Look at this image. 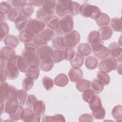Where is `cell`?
Returning a JSON list of instances; mask_svg holds the SVG:
<instances>
[{
  "mask_svg": "<svg viewBox=\"0 0 122 122\" xmlns=\"http://www.w3.org/2000/svg\"><path fill=\"white\" fill-rule=\"evenodd\" d=\"M22 108H23V107H22V106H21L17 112H16L15 113H14L12 114L9 115L10 118L13 121H16L20 120V113H21V111Z\"/></svg>",
  "mask_w": 122,
  "mask_h": 122,
  "instance_id": "680465c9",
  "label": "cell"
},
{
  "mask_svg": "<svg viewBox=\"0 0 122 122\" xmlns=\"http://www.w3.org/2000/svg\"><path fill=\"white\" fill-rule=\"evenodd\" d=\"M112 115L116 121H121L122 118V106L121 105H115L112 110Z\"/></svg>",
  "mask_w": 122,
  "mask_h": 122,
  "instance_id": "d590c367",
  "label": "cell"
},
{
  "mask_svg": "<svg viewBox=\"0 0 122 122\" xmlns=\"http://www.w3.org/2000/svg\"><path fill=\"white\" fill-rule=\"evenodd\" d=\"M21 107L17 98L10 97L5 102V112L9 115H11L17 112Z\"/></svg>",
  "mask_w": 122,
  "mask_h": 122,
  "instance_id": "30bf717a",
  "label": "cell"
},
{
  "mask_svg": "<svg viewBox=\"0 0 122 122\" xmlns=\"http://www.w3.org/2000/svg\"><path fill=\"white\" fill-rule=\"evenodd\" d=\"M22 11L21 9L19 8L13 7L10 10L8 13L7 17L8 20L14 22L19 17L22 16Z\"/></svg>",
  "mask_w": 122,
  "mask_h": 122,
  "instance_id": "d6986e66",
  "label": "cell"
},
{
  "mask_svg": "<svg viewBox=\"0 0 122 122\" xmlns=\"http://www.w3.org/2000/svg\"><path fill=\"white\" fill-rule=\"evenodd\" d=\"M45 27L46 23L44 21L36 19H30L28 20L24 30L31 35L35 36L43 30Z\"/></svg>",
  "mask_w": 122,
  "mask_h": 122,
  "instance_id": "8992f818",
  "label": "cell"
},
{
  "mask_svg": "<svg viewBox=\"0 0 122 122\" xmlns=\"http://www.w3.org/2000/svg\"><path fill=\"white\" fill-rule=\"evenodd\" d=\"M3 41L6 46L12 48H16L19 43V41L17 37L11 35H7L4 38Z\"/></svg>",
  "mask_w": 122,
  "mask_h": 122,
  "instance_id": "ffe728a7",
  "label": "cell"
},
{
  "mask_svg": "<svg viewBox=\"0 0 122 122\" xmlns=\"http://www.w3.org/2000/svg\"><path fill=\"white\" fill-rule=\"evenodd\" d=\"M121 67H122V64H120L119 66H118L117 68V72L119 73L120 74H121Z\"/></svg>",
  "mask_w": 122,
  "mask_h": 122,
  "instance_id": "003e7915",
  "label": "cell"
},
{
  "mask_svg": "<svg viewBox=\"0 0 122 122\" xmlns=\"http://www.w3.org/2000/svg\"><path fill=\"white\" fill-rule=\"evenodd\" d=\"M75 55V50L73 48H67L63 50L64 59L67 61H71Z\"/></svg>",
  "mask_w": 122,
  "mask_h": 122,
  "instance_id": "f6af8a7d",
  "label": "cell"
},
{
  "mask_svg": "<svg viewBox=\"0 0 122 122\" xmlns=\"http://www.w3.org/2000/svg\"><path fill=\"white\" fill-rule=\"evenodd\" d=\"M36 51L41 61L52 59L53 50L51 47L48 45H43L38 48Z\"/></svg>",
  "mask_w": 122,
  "mask_h": 122,
  "instance_id": "8fae6325",
  "label": "cell"
},
{
  "mask_svg": "<svg viewBox=\"0 0 122 122\" xmlns=\"http://www.w3.org/2000/svg\"><path fill=\"white\" fill-rule=\"evenodd\" d=\"M102 40L106 41L110 39L113 34V30L111 27L108 26L101 27L98 31Z\"/></svg>",
  "mask_w": 122,
  "mask_h": 122,
  "instance_id": "2e32d148",
  "label": "cell"
},
{
  "mask_svg": "<svg viewBox=\"0 0 122 122\" xmlns=\"http://www.w3.org/2000/svg\"><path fill=\"white\" fill-rule=\"evenodd\" d=\"M118 66L117 59L112 57H108L102 59L98 65V68L100 71L109 73L116 70Z\"/></svg>",
  "mask_w": 122,
  "mask_h": 122,
  "instance_id": "ba28073f",
  "label": "cell"
},
{
  "mask_svg": "<svg viewBox=\"0 0 122 122\" xmlns=\"http://www.w3.org/2000/svg\"><path fill=\"white\" fill-rule=\"evenodd\" d=\"M44 122H65L64 117L61 114H56L54 116H45L42 120Z\"/></svg>",
  "mask_w": 122,
  "mask_h": 122,
  "instance_id": "8d00e7d4",
  "label": "cell"
},
{
  "mask_svg": "<svg viewBox=\"0 0 122 122\" xmlns=\"http://www.w3.org/2000/svg\"><path fill=\"white\" fill-rule=\"evenodd\" d=\"M34 37V36L31 35L25 30H23L21 31L19 36L20 41L21 42H23L24 43L31 42L32 41Z\"/></svg>",
  "mask_w": 122,
  "mask_h": 122,
  "instance_id": "e575fe53",
  "label": "cell"
},
{
  "mask_svg": "<svg viewBox=\"0 0 122 122\" xmlns=\"http://www.w3.org/2000/svg\"><path fill=\"white\" fill-rule=\"evenodd\" d=\"M38 35L44 41L48 42L54 38L55 36V32L53 30L49 28H46L42 30Z\"/></svg>",
  "mask_w": 122,
  "mask_h": 122,
  "instance_id": "d4e9b609",
  "label": "cell"
},
{
  "mask_svg": "<svg viewBox=\"0 0 122 122\" xmlns=\"http://www.w3.org/2000/svg\"><path fill=\"white\" fill-rule=\"evenodd\" d=\"M71 0H59L56 1L55 14L59 17H63L69 14Z\"/></svg>",
  "mask_w": 122,
  "mask_h": 122,
  "instance_id": "7c38bea8",
  "label": "cell"
},
{
  "mask_svg": "<svg viewBox=\"0 0 122 122\" xmlns=\"http://www.w3.org/2000/svg\"><path fill=\"white\" fill-rule=\"evenodd\" d=\"M111 26L115 31H122L121 19L118 18H112L111 21Z\"/></svg>",
  "mask_w": 122,
  "mask_h": 122,
  "instance_id": "ee69618b",
  "label": "cell"
},
{
  "mask_svg": "<svg viewBox=\"0 0 122 122\" xmlns=\"http://www.w3.org/2000/svg\"><path fill=\"white\" fill-rule=\"evenodd\" d=\"M80 39L81 36L79 33L75 30H72L70 32L61 36L62 46L64 49L73 48L79 43Z\"/></svg>",
  "mask_w": 122,
  "mask_h": 122,
  "instance_id": "5b68a950",
  "label": "cell"
},
{
  "mask_svg": "<svg viewBox=\"0 0 122 122\" xmlns=\"http://www.w3.org/2000/svg\"><path fill=\"white\" fill-rule=\"evenodd\" d=\"M77 52L83 57L87 56L92 52V49L89 43H81L78 45L77 48Z\"/></svg>",
  "mask_w": 122,
  "mask_h": 122,
  "instance_id": "e0dca14e",
  "label": "cell"
},
{
  "mask_svg": "<svg viewBox=\"0 0 122 122\" xmlns=\"http://www.w3.org/2000/svg\"><path fill=\"white\" fill-rule=\"evenodd\" d=\"M79 13L82 17L96 20L100 16L102 12L97 6L84 2L80 5Z\"/></svg>",
  "mask_w": 122,
  "mask_h": 122,
  "instance_id": "3957f363",
  "label": "cell"
},
{
  "mask_svg": "<svg viewBox=\"0 0 122 122\" xmlns=\"http://www.w3.org/2000/svg\"><path fill=\"white\" fill-rule=\"evenodd\" d=\"M0 23H2L4 22V21L5 20V14L2 13V12H0Z\"/></svg>",
  "mask_w": 122,
  "mask_h": 122,
  "instance_id": "03108f58",
  "label": "cell"
},
{
  "mask_svg": "<svg viewBox=\"0 0 122 122\" xmlns=\"http://www.w3.org/2000/svg\"><path fill=\"white\" fill-rule=\"evenodd\" d=\"M74 23L73 18L70 15L62 17L60 20L58 26L55 30V33L58 36H62L73 30Z\"/></svg>",
  "mask_w": 122,
  "mask_h": 122,
  "instance_id": "7a4b0ae2",
  "label": "cell"
},
{
  "mask_svg": "<svg viewBox=\"0 0 122 122\" xmlns=\"http://www.w3.org/2000/svg\"><path fill=\"white\" fill-rule=\"evenodd\" d=\"M14 55H15V51L12 48L4 46L0 50V57H2L7 61Z\"/></svg>",
  "mask_w": 122,
  "mask_h": 122,
  "instance_id": "7402d4cb",
  "label": "cell"
},
{
  "mask_svg": "<svg viewBox=\"0 0 122 122\" xmlns=\"http://www.w3.org/2000/svg\"><path fill=\"white\" fill-rule=\"evenodd\" d=\"M98 61L96 57L93 56H89L87 57L85 61V65L86 68L89 70L95 69L98 65Z\"/></svg>",
  "mask_w": 122,
  "mask_h": 122,
  "instance_id": "f1b7e54d",
  "label": "cell"
},
{
  "mask_svg": "<svg viewBox=\"0 0 122 122\" xmlns=\"http://www.w3.org/2000/svg\"><path fill=\"white\" fill-rule=\"evenodd\" d=\"M54 62L52 59L49 60L41 61L40 63V68L44 71H50L54 66Z\"/></svg>",
  "mask_w": 122,
  "mask_h": 122,
  "instance_id": "ab89813d",
  "label": "cell"
},
{
  "mask_svg": "<svg viewBox=\"0 0 122 122\" xmlns=\"http://www.w3.org/2000/svg\"><path fill=\"white\" fill-rule=\"evenodd\" d=\"M11 9L10 4L6 1H2L0 3V11L5 14H8Z\"/></svg>",
  "mask_w": 122,
  "mask_h": 122,
  "instance_id": "11a10c76",
  "label": "cell"
},
{
  "mask_svg": "<svg viewBox=\"0 0 122 122\" xmlns=\"http://www.w3.org/2000/svg\"><path fill=\"white\" fill-rule=\"evenodd\" d=\"M38 101L37 97L32 94H30V95H28V97L26 99V103L27 106L31 109L33 107V105L34 104V103Z\"/></svg>",
  "mask_w": 122,
  "mask_h": 122,
  "instance_id": "db71d44e",
  "label": "cell"
},
{
  "mask_svg": "<svg viewBox=\"0 0 122 122\" xmlns=\"http://www.w3.org/2000/svg\"><path fill=\"white\" fill-rule=\"evenodd\" d=\"M52 59L54 63H57L62 61L64 60L63 50H53Z\"/></svg>",
  "mask_w": 122,
  "mask_h": 122,
  "instance_id": "60d3db41",
  "label": "cell"
},
{
  "mask_svg": "<svg viewBox=\"0 0 122 122\" xmlns=\"http://www.w3.org/2000/svg\"><path fill=\"white\" fill-rule=\"evenodd\" d=\"M96 95V93L92 89L90 88L84 90L82 93L83 100L87 103H89Z\"/></svg>",
  "mask_w": 122,
  "mask_h": 122,
  "instance_id": "74e56055",
  "label": "cell"
},
{
  "mask_svg": "<svg viewBox=\"0 0 122 122\" xmlns=\"http://www.w3.org/2000/svg\"><path fill=\"white\" fill-rule=\"evenodd\" d=\"M32 110L35 113L41 115L45 111V105L44 102L41 100H38L33 105Z\"/></svg>",
  "mask_w": 122,
  "mask_h": 122,
  "instance_id": "f546056e",
  "label": "cell"
},
{
  "mask_svg": "<svg viewBox=\"0 0 122 122\" xmlns=\"http://www.w3.org/2000/svg\"><path fill=\"white\" fill-rule=\"evenodd\" d=\"M52 45L55 50H64L61 42V36H58L52 39Z\"/></svg>",
  "mask_w": 122,
  "mask_h": 122,
  "instance_id": "f907efd6",
  "label": "cell"
},
{
  "mask_svg": "<svg viewBox=\"0 0 122 122\" xmlns=\"http://www.w3.org/2000/svg\"><path fill=\"white\" fill-rule=\"evenodd\" d=\"M91 81L86 79H81L76 82L75 87L80 92H82L84 90L89 89L90 87Z\"/></svg>",
  "mask_w": 122,
  "mask_h": 122,
  "instance_id": "836d02e7",
  "label": "cell"
},
{
  "mask_svg": "<svg viewBox=\"0 0 122 122\" xmlns=\"http://www.w3.org/2000/svg\"><path fill=\"white\" fill-rule=\"evenodd\" d=\"M89 105L92 112L97 111L102 107L100 98L96 95L89 102Z\"/></svg>",
  "mask_w": 122,
  "mask_h": 122,
  "instance_id": "603a6c76",
  "label": "cell"
},
{
  "mask_svg": "<svg viewBox=\"0 0 122 122\" xmlns=\"http://www.w3.org/2000/svg\"><path fill=\"white\" fill-rule=\"evenodd\" d=\"M84 58L78 53H75L74 58L70 61V64L72 67L80 68L84 63Z\"/></svg>",
  "mask_w": 122,
  "mask_h": 122,
  "instance_id": "1f68e13d",
  "label": "cell"
},
{
  "mask_svg": "<svg viewBox=\"0 0 122 122\" xmlns=\"http://www.w3.org/2000/svg\"><path fill=\"white\" fill-rule=\"evenodd\" d=\"M34 85V81L29 78L26 77L22 82V89L26 91L30 90Z\"/></svg>",
  "mask_w": 122,
  "mask_h": 122,
  "instance_id": "681fc988",
  "label": "cell"
},
{
  "mask_svg": "<svg viewBox=\"0 0 122 122\" xmlns=\"http://www.w3.org/2000/svg\"><path fill=\"white\" fill-rule=\"evenodd\" d=\"M70 80L73 82H76L81 80L83 77L82 70L78 67H72L68 72Z\"/></svg>",
  "mask_w": 122,
  "mask_h": 122,
  "instance_id": "4fadbf2b",
  "label": "cell"
},
{
  "mask_svg": "<svg viewBox=\"0 0 122 122\" xmlns=\"http://www.w3.org/2000/svg\"><path fill=\"white\" fill-rule=\"evenodd\" d=\"M32 42H33L34 45L35 46V47L37 48V49H38V48L42 46L47 45L48 43V42L45 41L42 38H41L39 35H35L32 41Z\"/></svg>",
  "mask_w": 122,
  "mask_h": 122,
  "instance_id": "816d5d0a",
  "label": "cell"
},
{
  "mask_svg": "<svg viewBox=\"0 0 122 122\" xmlns=\"http://www.w3.org/2000/svg\"><path fill=\"white\" fill-rule=\"evenodd\" d=\"M90 87L96 94L101 93L103 90V86L98 81L97 79H94L91 82Z\"/></svg>",
  "mask_w": 122,
  "mask_h": 122,
  "instance_id": "b9f144b4",
  "label": "cell"
},
{
  "mask_svg": "<svg viewBox=\"0 0 122 122\" xmlns=\"http://www.w3.org/2000/svg\"><path fill=\"white\" fill-rule=\"evenodd\" d=\"M37 50L31 48H24L21 52V55L26 60L29 67L39 68L41 61L37 54Z\"/></svg>",
  "mask_w": 122,
  "mask_h": 122,
  "instance_id": "277c9868",
  "label": "cell"
},
{
  "mask_svg": "<svg viewBox=\"0 0 122 122\" xmlns=\"http://www.w3.org/2000/svg\"><path fill=\"white\" fill-rule=\"evenodd\" d=\"M59 21L60 20L58 17L53 15L48 18L45 21V22L46 23L48 28L55 30L58 26Z\"/></svg>",
  "mask_w": 122,
  "mask_h": 122,
  "instance_id": "484cf974",
  "label": "cell"
},
{
  "mask_svg": "<svg viewBox=\"0 0 122 122\" xmlns=\"http://www.w3.org/2000/svg\"><path fill=\"white\" fill-rule=\"evenodd\" d=\"M97 25L100 27L108 26L110 23L109 16L105 13L102 12L99 18L95 20Z\"/></svg>",
  "mask_w": 122,
  "mask_h": 122,
  "instance_id": "cb8c5ba5",
  "label": "cell"
},
{
  "mask_svg": "<svg viewBox=\"0 0 122 122\" xmlns=\"http://www.w3.org/2000/svg\"><path fill=\"white\" fill-rule=\"evenodd\" d=\"M17 91L18 90L16 87L12 85L10 86V98L14 97L17 98Z\"/></svg>",
  "mask_w": 122,
  "mask_h": 122,
  "instance_id": "94428289",
  "label": "cell"
},
{
  "mask_svg": "<svg viewBox=\"0 0 122 122\" xmlns=\"http://www.w3.org/2000/svg\"><path fill=\"white\" fill-rule=\"evenodd\" d=\"M97 79L103 86L109 84L110 81L109 75L107 73L102 71H100L97 72Z\"/></svg>",
  "mask_w": 122,
  "mask_h": 122,
  "instance_id": "44dd1931",
  "label": "cell"
},
{
  "mask_svg": "<svg viewBox=\"0 0 122 122\" xmlns=\"http://www.w3.org/2000/svg\"><path fill=\"white\" fill-rule=\"evenodd\" d=\"M93 121V117L90 114L84 113L80 116L79 118V121L83 122H92Z\"/></svg>",
  "mask_w": 122,
  "mask_h": 122,
  "instance_id": "6f0895ef",
  "label": "cell"
},
{
  "mask_svg": "<svg viewBox=\"0 0 122 122\" xmlns=\"http://www.w3.org/2000/svg\"><path fill=\"white\" fill-rule=\"evenodd\" d=\"M93 54L96 57H98L100 59H104L109 56V52L108 48L104 46L100 50L97 52H93Z\"/></svg>",
  "mask_w": 122,
  "mask_h": 122,
  "instance_id": "c3c4849f",
  "label": "cell"
},
{
  "mask_svg": "<svg viewBox=\"0 0 122 122\" xmlns=\"http://www.w3.org/2000/svg\"><path fill=\"white\" fill-rule=\"evenodd\" d=\"M0 114L1 115L2 113L5 111V104H4V102H0Z\"/></svg>",
  "mask_w": 122,
  "mask_h": 122,
  "instance_id": "e7e4bbea",
  "label": "cell"
},
{
  "mask_svg": "<svg viewBox=\"0 0 122 122\" xmlns=\"http://www.w3.org/2000/svg\"><path fill=\"white\" fill-rule=\"evenodd\" d=\"M109 54L113 58H118L121 55L122 49L121 45L116 42L110 43L108 48Z\"/></svg>",
  "mask_w": 122,
  "mask_h": 122,
  "instance_id": "5bb4252c",
  "label": "cell"
},
{
  "mask_svg": "<svg viewBox=\"0 0 122 122\" xmlns=\"http://www.w3.org/2000/svg\"><path fill=\"white\" fill-rule=\"evenodd\" d=\"M54 84L59 87H63L67 85L69 82L68 76L64 73L58 74L54 79Z\"/></svg>",
  "mask_w": 122,
  "mask_h": 122,
  "instance_id": "ac0fdd59",
  "label": "cell"
},
{
  "mask_svg": "<svg viewBox=\"0 0 122 122\" xmlns=\"http://www.w3.org/2000/svg\"><path fill=\"white\" fill-rule=\"evenodd\" d=\"M11 5L14 7L19 8L21 7L25 3L27 2L26 0H13L10 1Z\"/></svg>",
  "mask_w": 122,
  "mask_h": 122,
  "instance_id": "91938a15",
  "label": "cell"
},
{
  "mask_svg": "<svg viewBox=\"0 0 122 122\" xmlns=\"http://www.w3.org/2000/svg\"><path fill=\"white\" fill-rule=\"evenodd\" d=\"M27 97H28V94L25 90L23 89L18 90L17 99L19 100L21 106H24L26 101Z\"/></svg>",
  "mask_w": 122,
  "mask_h": 122,
  "instance_id": "7bdbcfd3",
  "label": "cell"
},
{
  "mask_svg": "<svg viewBox=\"0 0 122 122\" xmlns=\"http://www.w3.org/2000/svg\"><path fill=\"white\" fill-rule=\"evenodd\" d=\"M21 10L23 16L26 18H29L31 16L33 12V6L30 2H27L21 6Z\"/></svg>",
  "mask_w": 122,
  "mask_h": 122,
  "instance_id": "4dcf8cb0",
  "label": "cell"
},
{
  "mask_svg": "<svg viewBox=\"0 0 122 122\" xmlns=\"http://www.w3.org/2000/svg\"><path fill=\"white\" fill-rule=\"evenodd\" d=\"M0 41L7 36L9 33V27L6 22H3L0 23Z\"/></svg>",
  "mask_w": 122,
  "mask_h": 122,
  "instance_id": "7dc6e473",
  "label": "cell"
},
{
  "mask_svg": "<svg viewBox=\"0 0 122 122\" xmlns=\"http://www.w3.org/2000/svg\"><path fill=\"white\" fill-rule=\"evenodd\" d=\"M40 69L39 68H30L29 67L26 72L25 76L26 77L29 78L33 81L37 80L39 76Z\"/></svg>",
  "mask_w": 122,
  "mask_h": 122,
  "instance_id": "d6a6232c",
  "label": "cell"
},
{
  "mask_svg": "<svg viewBox=\"0 0 122 122\" xmlns=\"http://www.w3.org/2000/svg\"><path fill=\"white\" fill-rule=\"evenodd\" d=\"M42 82L44 88L46 90H51L54 86V82L53 79L47 76H44L43 77L42 79Z\"/></svg>",
  "mask_w": 122,
  "mask_h": 122,
  "instance_id": "bcb514c9",
  "label": "cell"
},
{
  "mask_svg": "<svg viewBox=\"0 0 122 122\" xmlns=\"http://www.w3.org/2000/svg\"><path fill=\"white\" fill-rule=\"evenodd\" d=\"M28 21L27 20V18H26L24 16L22 15L19 17L14 21L16 28L19 31H22L26 28Z\"/></svg>",
  "mask_w": 122,
  "mask_h": 122,
  "instance_id": "4316f807",
  "label": "cell"
},
{
  "mask_svg": "<svg viewBox=\"0 0 122 122\" xmlns=\"http://www.w3.org/2000/svg\"><path fill=\"white\" fill-rule=\"evenodd\" d=\"M17 66L19 71L23 73H25L29 68L26 60L22 56H19L17 61Z\"/></svg>",
  "mask_w": 122,
  "mask_h": 122,
  "instance_id": "83f0119b",
  "label": "cell"
},
{
  "mask_svg": "<svg viewBox=\"0 0 122 122\" xmlns=\"http://www.w3.org/2000/svg\"><path fill=\"white\" fill-rule=\"evenodd\" d=\"M100 38L101 37H100V34L99 32L97 30H93L90 32V33L89 34L87 40L89 43H90L92 41Z\"/></svg>",
  "mask_w": 122,
  "mask_h": 122,
  "instance_id": "9f6ffc18",
  "label": "cell"
},
{
  "mask_svg": "<svg viewBox=\"0 0 122 122\" xmlns=\"http://www.w3.org/2000/svg\"><path fill=\"white\" fill-rule=\"evenodd\" d=\"M0 83L5 82L6 80L7 75L5 72V70L3 69L0 68Z\"/></svg>",
  "mask_w": 122,
  "mask_h": 122,
  "instance_id": "be15d7a7",
  "label": "cell"
},
{
  "mask_svg": "<svg viewBox=\"0 0 122 122\" xmlns=\"http://www.w3.org/2000/svg\"><path fill=\"white\" fill-rule=\"evenodd\" d=\"M80 7V5L79 3L71 0L69 8V14L71 16L78 15L79 13Z\"/></svg>",
  "mask_w": 122,
  "mask_h": 122,
  "instance_id": "f35d334b",
  "label": "cell"
},
{
  "mask_svg": "<svg viewBox=\"0 0 122 122\" xmlns=\"http://www.w3.org/2000/svg\"><path fill=\"white\" fill-rule=\"evenodd\" d=\"M56 3L55 0H44L41 8L36 12L38 20L45 22L48 18L53 16L55 12Z\"/></svg>",
  "mask_w": 122,
  "mask_h": 122,
  "instance_id": "6da1fadb",
  "label": "cell"
},
{
  "mask_svg": "<svg viewBox=\"0 0 122 122\" xmlns=\"http://www.w3.org/2000/svg\"><path fill=\"white\" fill-rule=\"evenodd\" d=\"M10 86L6 82L0 83V102H5L10 98Z\"/></svg>",
  "mask_w": 122,
  "mask_h": 122,
  "instance_id": "9a60e30c",
  "label": "cell"
},
{
  "mask_svg": "<svg viewBox=\"0 0 122 122\" xmlns=\"http://www.w3.org/2000/svg\"><path fill=\"white\" fill-rule=\"evenodd\" d=\"M92 116L94 118L97 120L103 119L104 118L105 116V111L104 108L102 107L99 110L95 111L92 112Z\"/></svg>",
  "mask_w": 122,
  "mask_h": 122,
  "instance_id": "f5cc1de1",
  "label": "cell"
},
{
  "mask_svg": "<svg viewBox=\"0 0 122 122\" xmlns=\"http://www.w3.org/2000/svg\"><path fill=\"white\" fill-rule=\"evenodd\" d=\"M44 0H29V2L33 6H37V7H40V6H42L44 3Z\"/></svg>",
  "mask_w": 122,
  "mask_h": 122,
  "instance_id": "6125c7cd",
  "label": "cell"
},
{
  "mask_svg": "<svg viewBox=\"0 0 122 122\" xmlns=\"http://www.w3.org/2000/svg\"><path fill=\"white\" fill-rule=\"evenodd\" d=\"M18 57V55H14L8 60L4 70L9 79L15 80L19 76V70L17 66V61Z\"/></svg>",
  "mask_w": 122,
  "mask_h": 122,
  "instance_id": "52a82bcc",
  "label": "cell"
},
{
  "mask_svg": "<svg viewBox=\"0 0 122 122\" xmlns=\"http://www.w3.org/2000/svg\"><path fill=\"white\" fill-rule=\"evenodd\" d=\"M20 119L26 122H39L41 121V116L29 107L23 108L20 113Z\"/></svg>",
  "mask_w": 122,
  "mask_h": 122,
  "instance_id": "9c48e42d",
  "label": "cell"
}]
</instances>
